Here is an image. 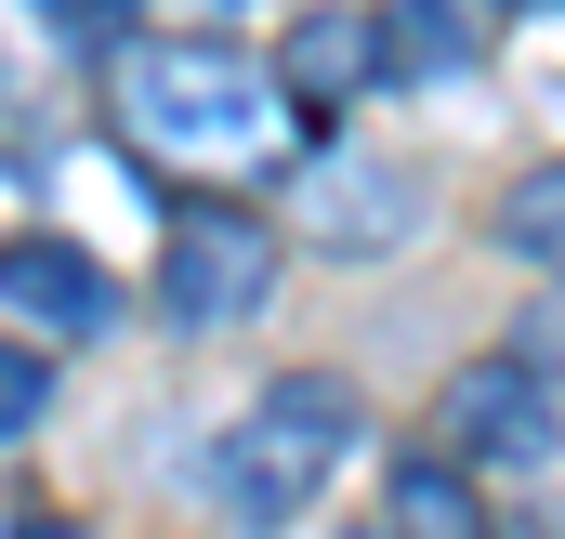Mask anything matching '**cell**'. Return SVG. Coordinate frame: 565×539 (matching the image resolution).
I'll return each instance as SVG.
<instances>
[{"mask_svg":"<svg viewBox=\"0 0 565 539\" xmlns=\"http://www.w3.org/2000/svg\"><path fill=\"white\" fill-rule=\"evenodd\" d=\"M40 13H53L66 40H119V13H132V0H40Z\"/></svg>","mask_w":565,"mask_h":539,"instance_id":"7c38bea8","label":"cell"},{"mask_svg":"<svg viewBox=\"0 0 565 539\" xmlns=\"http://www.w3.org/2000/svg\"><path fill=\"white\" fill-rule=\"evenodd\" d=\"M355 382H329V369H289L277 395L250 408L237 434H224V514L237 527H289L329 474H342V447H355Z\"/></svg>","mask_w":565,"mask_h":539,"instance_id":"6da1fadb","label":"cell"},{"mask_svg":"<svg viewBox=\"0 0 565 539\" xmlns=\"http://www.w3.org/2000/svg\"><path fill=\"white\" fill-rule=\"evenodd\" d=\"M289 224H302L316 251H395V237L422 224V184H408L395 158H316V171L289 184Z\"/></svg>","mask_w":565,"mask_h":539,"instance_id":"5b68a950","label":"cell"},{"mask_svg":"<svg viewBox=\"0 0 565 539\" xmlns=\"http://www.w3.org/2000/svg\"><path fill=\"white\" fill-rule=\"evenodd\" d=\"M264 289H277V224L264 211H237V198L171 211V237H158V316L171 329H237Z\"/></svg>","mask_w":565,"mask_h":539,"instance_id":"3957f363","label":"cell"},{"mask_svg":"<svg viewBox=\"0 0 565 539\" xmlns=\"http://www.w3.org/2000/svg\"><path fill=\"white\" fill-rule=\"evenodd\" d=\"M382 66H395V27L382 13H289V53H277L289 106H355Z\"/></svg>","mask_w":565,"mask_h":539,"instance_id":"52a82bcc","label":"cell"},{"mask_svg":"<svg viewBox=\"0 0 565 539\" xmlns=\"http://www.w3.org/2000/svg\"><path fill=\"white\" fill-rule=\"evenodd\" d=\"M40 408H53V369H40L26 342H0V447H13V434H26Z\"/></svg>","mask_w":565,"mask_h":539,"instance_id":"8fae6325","label":"cell"},{"mask_svg":"<svg viewBox=\"0 0 565 539\" xmlns=\"http://www.w3.org/2000/svg\"><path fill=\"white\" fill-rule=\"evenodd\" d=\"M500 251L540 264V276H565V158H540V171L500 184Z\"/></svg>","mask_w":565,"mask_h":539,"instance_id":"9c48e42d","label":"cell"},{"mask_svg":"<svg viewBox=\"0 0 565 539\" xmlns=\"http://www.w3.org/2000/svg\"><path fill=\"white\" fill-rule=\"evenodd\" d=\"M382 539H500V527H487V487H473V461H460V447L395 461V474H382Z\"/></svg>","mask_w":565,"mask_h":539,"instance_id":"ba28073f","label":"cell"},{"mask_svg":"<svg viewBox=\"0 0 565 539\" xmlns=\"http://www.w3.org/2000/svg\"><path fill=\"white\" fill-rule=\"evenodd\" d=\"M119 106H132L158 145H211V158H237V145H264L277 80H264L250 53H224V40H145V53H119Z\"/></svg>","mask_w":565,"mask_h":539,"instance_id":"7a4b0ae2","label":"cell"},{"mask_svg":"<svg viewBox=\"0 0 565 539\" xmlns=\"http://www.w3.org/2000/svg\"><path fill=\"white\" fill-rule=\"evenodd\" d=\"M0 303L13 316H40V329H119V276L93 264V251H66V237H0Z\"/></svg>","mask_w":565,"mask_h":539,"instance_id":"8992f818","label":"cell"},{"mask_svg":"<svg viewBox=\"0 0 565 539\" xmlns=\"http://www.w3.org/2000/svg\"><path fill=\"white\" fill-rule=\"evenodd\" d=\"M13 539H93V527H66V514H26V527H13Z\"/></svg>","mask_w":565,"mask_h":539,"instance_id":"4fadbf2b","label":"cell"},{"mask_svg":"<svg viewBox=\"0 0 565 539\" xmlns=\"http://www.w3.org/2000/svg\"><path fill=\"white\" fill-rule=\"evenodd\" d=\"M434 434H447V447H460L473 474H487V461H500V474H540V461L565 447L553 382H540L526 356H473V369H460V382L434 395Z\"/></svg>","mask_w":565,"mask_h":539,"instance_id":"277c9868","label":"cell"},{"mask_svg":"<svg viewBox=\"0 0 565 539\" xmlns=\"http://www.w3.org/2000/svg\"><path fill=\"white\" fill-rule=\"evenodd\" d=\"M408 53L422 66H473V0H408Z\"/></svg>","mask_w":565,"mask_h":539,"instance_id":"30bf717a","label":"cell"}]
</instances>
